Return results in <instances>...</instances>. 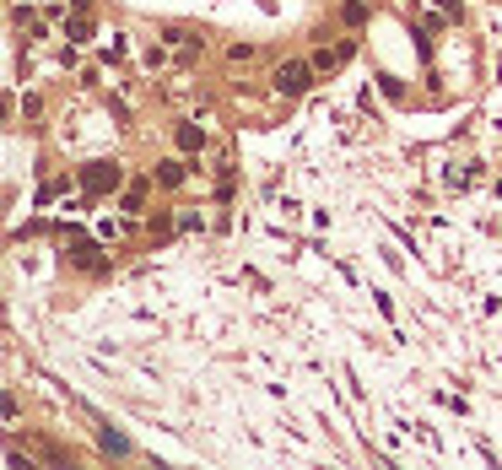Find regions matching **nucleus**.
<instances>
[{"label":"nucleus","instance_id":"nucleus-1","mask_svg":"<svg viewBox=\"0 0 502 470\" xmlns=\"http://www.w3.org/2000/svg\"><path fill=\"white\" fill-rule=\"evenodd\" d=\"M313 76H319V71H313L308 60H281L270 81H275V92H287V98H303V92L313 87Z\"/></svg>","mask_w":502,"mask_h":470},{"label":"nucleus","instance_id":"nucleus-2","mask_svg":"<svg viewBox=\"0 0 502 470\" xmlns=\"http://www.w3.org/2000/svg\"><path fill=\"white\" fill-rule=\"evenodd\" d=\"M119 179H124L119 163H87L81 168V189L87 195H108V189H119Z\"/></svg>","mask_w":502,"mask_h":470},{"label":"nucleus","instance_id":"nucleus-3","mask_svg":"<svg viewBox=\"0 0 502 470\" xmlns=\"http://www.w3.org/2000/svg\"><path fill=\"white\" fill-rule=\"evenodd\" d=\"M65 249H71V259H76V265H97V249H92L81 233H65Z\"/></svg>","mask_w":502,"mask_h":470},{"label":"nucleus","instance_id":"nucleus-4","mask_svg":"<svg viewBox=\"0 0 502 470\" xmlns=\"http://www.w3.org/2000/svg\"><path fill=\"white\" fill-rule=\"evenodd\" d=\"M65 38H71V44H87V38H92V16H76V22H65Z\"/></svg>","mask_w":502,"mask_h":470},{"label":"nucleus","instance_id":"nucleus-5","mask_svg":"<svg viewBox=\"0 0 502 470\" xmlns=\"http://www.w3.org/2000/svg\"><path fill=\"white\" fill-rule=\"evenodd\" d=\"M157 179H162V184H184V163H173V157L157 163Z\"/></svg>","mask_w":502,"mask_h":470},{"label":"nucleus","instance_id":"nucleus-6","mask_svg":"<svg viewBox=\"0 0 502 470\" xmlns=\"http://www.w3.org/2000/svg\"><path fill=\"white\" fill-rule=\"evenodd\" d=\"M200 141H205V136H200L195 124H179V146H184V152H200Z\"/></svg>","mask_w":502,"mask_h":470},{"label":"nucleus","instance_id":"nucleus-7","mask_svg":"<svg viewBox=\"0 0 502 470\" xmlns=\"http://www.w3.org/2000/svg\"><path fill=\"white\" fill-rule=\"evenodd\" d=\"M340 16H346V28H362V22H367V6H362V0H351Z\"/></svg>","mask_w":502,"mask_h":470},{"label":"nucleus","instance_id":"nucleus-8","mask_svg":"<svg viewBox=\"0 0 502 470\" xmlns=\"http://www.w3.org/2000/svg\"><path fill=\"white\" fill-rule=\"evenodd\" d=\"M141 200H146V184H130L124 189V211H141Z\"/></svg>","mask_w":502,"mask_h":470}]
</instances>
